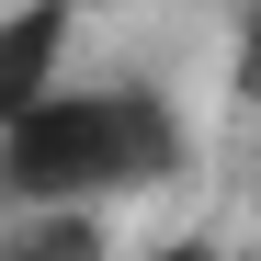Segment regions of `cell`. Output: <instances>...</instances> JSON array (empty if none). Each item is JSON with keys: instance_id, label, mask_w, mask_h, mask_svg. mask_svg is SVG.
Listing matches in <instances>:
<instances>
[{"instance_id": "5b68a950", "label": "cell", "mask_w": 261, "mask_h": 261, "mask_svg": "<svg viewBox=\"0 0 261 261\" xmlns=\"http://www.w3.org/2000/svg\"><path fill=\"white\" fill-rule=\"evenodd\" d=\"M80 12H91V0H80ZM114 12H204V0H114Z\"/></svg>"}, {"instance_id": "7a4b0ae2", "label": "cell", "mask_w": 261, "mask_h": 261, "mask_svg": "<svg viewBox=\"0 0 261 261\" xmlns=\"http://www.w3.org/2000/svg\"><path fill=\"white\" fill-rule=\"evenodd\" d=\"M68 46H80V0L0 12V125H23L46 91H68Z\"/></svg>"}, {"instance_id": "3957f363", "label": "cell", "mask_w": 261, "mask_h": 261, "mask_svg": "<svg viewBox=\"0 0 261 261\" xmlns=\"http://www.w3.org/2000/svg\"><path fill=\"white\" fill-rule=\"evenodd\" d=\"M0 261H114V216L23 204V216H0Z\"/></svg>"}, {"instance_id": "6da1fadb", "label": "cell", "mask_w": 261, "mask_h": 261, "mask_svg": "<svg viewBox=\"0 0 261 261\" xmlns=\"http://www.w3.org/2000/svg\"><path fill=\"white\" fill-rule=\"evenodd\" d=\"M182 170H193V125L159 80H68L23 125H0V216L23 204L114 216L137 193H170Z\"/></svg>"}, {"instance_id": "277c9868", "label": "cell", "mask_w": 261, "mask_h": 261, "mask_svg": "<svg viewBox=\"0 0 261 261\" xmlns=\"http://www.w3.org/2000/svg\"><path fill=\"white\" fill-rule=\"evenodd\" d=\"M148 261H227L216 239H170V250H148Z\"/></svg>"}]
</instances>
